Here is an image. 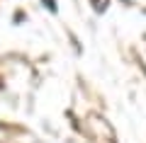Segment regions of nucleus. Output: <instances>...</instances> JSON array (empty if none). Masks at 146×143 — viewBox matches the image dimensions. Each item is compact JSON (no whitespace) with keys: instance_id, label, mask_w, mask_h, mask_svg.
I'll list each match as a JSON object with an SVG mask.
<instances>
[{"instance_id":"2","label":"nucleus","mask_w":146,"mask_h":143,"mask_svg":"<svg viewBox=\"0 0 146 143\" xmlns=\"http://www.w3.org/2000/svg\"><path fill=\"white\" fill-rule=\"evenodd\" d=\"M49 3V10H56V3H54V0H46Z\"/></svg>"},{"instance_id":"1","label":"nucleus","mask_w":146,"mask_h":143,"mask_svg":"<svg viewBox=\"0 0 146 143\" xmlns=\"http://www.w3.org/2000/svg\"><path fill=\"white\" fill-rule=\"evenodd\" d=\"M90 3H93L95 12H105L107 10V0H90Z\"/></svg>"}]
</instances>
